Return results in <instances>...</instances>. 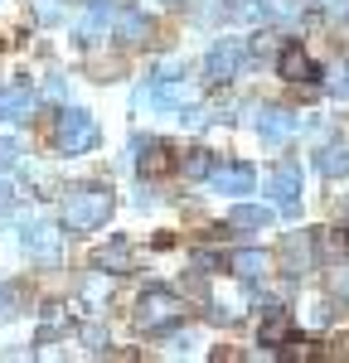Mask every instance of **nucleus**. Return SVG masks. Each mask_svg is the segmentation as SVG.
I'll list each match as a JSON object with an SVG mask.
<instances>
[{"label": "nucleus", "instance_id": "nucleus-2", "mask_svg": "<svg viewBox=\"0 0 349 363\" xmlns=\"http://www.w3.org/2000/svg\"><path fill=\"white\" fill-rule=\"evenodd\" d=\"M54 145L63 150V155H83V150H92V145H97V116L78 112V107L58 112V121H54Z\"/></svg>", "mask_w": 349, "mask_h": 363}, {"label": "nucleus", "instance_id": "nucleus-28", "mask_svg": "<svg viewBox=\"0 0 349 363\" xmlns=\"http://www.w3.org/2000/svg\"><path fill=\"white\" fill-rule=\"evenodd\" d=\"M170 5H174V0H170Z\"/></svg>", "mask_w": 349, "mask_h": 363}, {"label": "nucleus", "instance_id": "nucleus-3", "mask_svg": "<svg viewBox=\"0 0 349 363\" xmlns=\"http://www.w3.org/2000/svg\"><path fill=\"white\" fill-rule=\"evenodd\" d=\"M179 315H184V306H179L174 291H145L136 301V330H165Z\"/></svg>", "mask_w": 349, "mask_h": 363}, {"label": "nucleus", "instance_id": "nucleus-7", "mask_svg": "<svg viewBox=\"0 0 349 363\" xmlns=\"http://www.w3.org/2000/svg\"><path fill=\"white\" fill-rule=\"evenodd\" d=\"M277 73H282L287 83H316V78H320V63L306 54L301 44H287V49L277 54Z\"/></svg>", "mask_w": 349, "mask_h": 363}, {"label": "nucleus", "instance_id": "nucleus-4", "mask_svg": "<svg viewBox=\"0 0 349 363\" xmlns=\"http://www.w3.org/2000/svg\"><path fill=\"white\" fill-rule=\"evenodd\" d=\"M243 63H248V44H243V39H218V44L209 49V58H204V73H209L214 83H233Z\"/></svg>", "mask_w": 349, "mask_h": 363}, {"label": "nucleus", "instance_id": "nucleus-6", "mask_svg": "<svg viewBox=\"0 0 349 363\" xmlns=\"http://www.w3.org/2000/svg\"><path fill=\"white\" fill-rule=\"evenodd\" d=\"M253 121H257L262 140H272V145H282V140H291L296 131H301V116L287 112V107H257Z\"/></svg>", "mask_w": 349, "mask_h": 363}, {"label": "nucleus", "instance_id": "nucleus-11", "mask_svg": "<svg viewBox=\"0 0 349 363\" xmlns=\"http://www.w3.org/2000/svg\"><path fill=\"white\" fill-rule=\"evenodd\" d=\"M155 102H160V107H194V102H199V87L179 83V73H174V83H170V73H160V83H155Z\"/></svg>", "mask_w": 349, "mask_h": 363}, {"label": "nucleus", "instance_id": "nucleus-16", "mask_svg": "<svg viewBox=\"0 0 349 363\" xmlns=\"http://www.w3.org/2000/svg\"><path fill=\"white\" fill-rule=\"evenodd\" d=\"M102 29H107V0H92V10L78 20V39H83V44H92Z\"/></svg>", "mask_w": 349, "mask_h": 363}, {"label": "nucleus", "instance_id": "nucleus-12", "mask_svg": "<svg viewBox=\"0 0 349 363\" xmlns=\"http://www.w3.org/2000/svg\"><path fill=\"white\" fill-rule=\"evenodd\" d=\"M150 34H155V25L145 15H136V10H121L116 15V39L121 44H150Z\"/></svg>", "mask_w": 349, "mask_h": 363}, {"label": "nucleus", "instance_id": "nucleus-21", "mask_svg": "<svg viewBox=\"0 0 349 363\" xmlns=\"http://www.w3.org/2000/svg\"><path fill=\"white\" fill-rule=\"evenodd\" d=\"M316 247H320V257H335V262H340V257H349V242L340 238V233H330V228L316 238Z\"/></svg>", "mask_w": 349, "mask_h": 363}, {"label": "nucleus", "instance_id": "nucleus-13", "mask_svg": "<svg viewBox=\"0 0 349 363\" xmlns=\"http://www.w3.org/2000/svg\"><path fill=\"white\" fill-rule=\"evenodd\" d=\"M92 267H97V272H112V277H121V272H131V247H126V242H112V247H97V257H92Z\"/></svg>", "mask_w": 349, "mask_h": 363}, {"label": "nucleus", "instance_id": "nucleus-17", "mask_svg": "<svg viewBox=\"0 0 349 363\" xmlns=\"http://www.w3.org/2000/svg\"><path fill=\"white\" fill-rule=\"evenodd\" d=\"M257 339L267 344V349L287 344V339H291V315H267V320H262V330H257Z\"/></svg>", "mask_w": 349, "mask_h": 363}, {"label": "nucleus", "instance_id": "nucleus-14", "mask_svg": "<svg viewBox=\"0 0 349 363\" xmlns=\"http://www.w3.org/2000/svg\"><path fill=\"white\" fill-rule=\"evenodd\" d=\"M267 272H272V257H267V252H238V257H233V277L262 281Z\"/></svg>", "mask_w": 349, "mask_h": 363}, {"label": "nucleus", "instance_id": "nucleus-26", "mask_svg": "<svg viewBox=\"0 0 349 363\" xmlns=\"http://www.w3.org/2000/svg\"><path fill=\"white\" fill-rule=\"evenodd\" d=\"M87 344H92V349H102V344H107V335H102V325H92V330H87Z\"/></svg>", "mask_w": 349, "mask_h": 363}, {"label": "nucleus", "instance_id": "nucleus-24", "mask_svg": "<svg viewBox=\"0 0 349 363\" xmlns=\"http://www.w3.org/2000/svg\"><path fill=\"white\" fill-rule=\"evenodd\" d=\"M287 359H296V363H311V359H316V344H291V349H287Z\"/></svg>", "mask_w": 349, "mask_h": 363}, {"label": "nucleus", "instance_id": "nucleus-15", "mask_svg": "<svg viewBox=\"0 0 349 363\" xmlns=\"http://www.w3.org/2000/svg\"><path fill=\"white\" fill-rule=\"evenodd\" d=\"M316 169L325 174V179H335V174H349V150L345 145H325L316 155Z\"/></svg>", "mask_w": 349, "mask_h": 363}, {"label": "nucleus", "instance_id": "nucleus-9", "mask_svg": "<svg viewBox=\"0 0 349 363\" xmlns=\"http://www.w3.org/2000/svg\"><path fill=\"white\" fill-rule=\"evenodd\" d=\"M214 194H253V169L248 165H214L209 169Z\"/></svg>", "mask_w": 349, "mask_h": 363}, {"label": "nucleus", "instance_id": "nucleus-8", "mask_svg": "<svg viewBox=\"0 0 349 363\" xmlns=\"http://www.w3.org/2000/svg\"><path fill=\"white\" fill-rule=\"evenodd\" d=\"M20 242H25V252L34 257V262H44V267H54L58 257H63V238H58V228L34 223V228L25 233V238H20Z\"/></svg>", "mask_w": 349, "mask_h": 363}, {"label": "nucleus", "instance_id": "nucleus-18", "mask_svg": "<svg viewBox=\"0 0 349 363\" xmlns=\"http://www.w3.org/2000/svg\"><path fill=\"white\" fill-rule=\"evenodd\" d=\"M34 97L29 92H0V121H25Z\"/></svg>", "mask_w": 349, "mask_h": 363}, {"label": "nucleus", "instance_id": "nucleus-19", "mask_svg": "<svg viewBox=\"0 0 349 363\" xmlns=\"http://www.w3.org/2000/svg\"><path fill=\"white\" fill-rule=\"evenodd\" d=\"M272 223V208H257V203H243V208H233V228H267Z\"/></svg>", "mask_w": 349, "mask_h": 363}, {"label": "nucleus", "instance_id": "nucleus-10", "mask_svg": "<svg viewBox=\"0 0 349 363\" xmlns=\"http://www.w3.org/2000/svg\"><path fill=\"white\" fill-rule=\"evenodd\" d=\"M136 169H141L145 179H155V174H165L170 169V150L160 145V140H150V136H136Z\"/></svg>", "mask_w": 349, "mask_h": 363}, {"label": "nucleus", "instance_id": "nucleus-27", "mask_svg": "<svg viewBox=\"0 0 349 363\" xmlns=\"http://www.w3.org/2000/svg\"><path fill=\"white\" fill-rule=\"evenodd\" d=\"M5 199H10V179L0 174V203H5Z\"/></svg>", "mask_w": 349, "mask_h": 363}, {"label": "nucleus", "instance_id": "nucleus-22", "mask_svg": "<svg viewBox=\"0 0 349 363\" xmlns=\"http://www.w3.org/2000/svg\"><path fill=\"white\" fill-rule=\"evenodd\" d=\"M58 15H63V0H34V20L39 25H54Z\"/></svg>", "mask_w": 349, "mask_h": 363}, {"label": "nucleus", "instance_id": "nucleus-25", "mask_svg": "<svg viewBox=\"0 0 349 363\" xmlns=\"http://www.w3.org/2000/svg\"><path fill=\"white\" fill-rule=\"evenodd\" d=\"M335 97H349V63L335 68Z\"/></svg>", "mask_w": 349, "mask_h": 363}, {"label": "nucleus", "instance_id": "nucleus-20", "mask_svg": "<svg viewBox=\"0 0 349 363\" xmlns=\"http://www.w3.org/2000/svg\"><path fill=\"white\" fill-rule=\"evenodd\" d=\"M179 169H184V179H209V169H214V155H209V150H184Z\"/></svg>", "mask_w": 349, "mask_h": 363}, {"label": "nucleus", "instance_id": "nucleus-1", "mask_svg": "<svg viewBox=\"0 0 349 363\" xmlns=\"http://www.w3.org/2000/svg\"><path fill=\"white\" fill-rule=\"evenodd\" d=\"M58 218H63V228H73V233H97V228L112 218V189H107V184H83V189H73V194L63 199Z\"/></svg>", "mask_w": 349, "mask_h": 363}, {"label": "nucleus", "instance_id": "nucleus-5", "mask_svg": "<svg viewBox=\"0 0 349 363\" xmlns=\"http://www.w3.org/2000/svg\"><path fill=\"white\" fill-rule=\"evenodd\" d=\"M267 194H272V203H277L282 213L296 218V208H301V174H296V165L272 169V174H267Z\"/></svg>", "mask_w": 349, "mask_h": 363}, {"label": "nucleus", "instance_id": "nucleus-23", "mask_svg": "<svg viewBox=\"0 0 349 363\" xmlns=\"http://www.w3.org/2000/svg\"><path fill=\"white\" fill-rule=\"evenodd\" d=\"M15 160H20V145H15V140H0V174L15 165Z\"/></svg>", "mask_w": 349, "mask_h": 363}]
</instances>
